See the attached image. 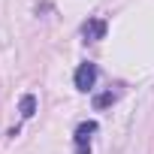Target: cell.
Here are the masks:
<instances>
[{"label":"cell","mask_w":154,"mask_h":154,"mask_svg":"<svg viewBox=\"0 0 154 154\" xmlns=\"http://www.w3.org/2000/svg\"><path fill=\"white\" fill-rule=\"evenodd\" d=\"M18 112H21V118L27 121V118H33V112H36V97L33 94H24L21 100H18Z\"/></svg>","instance_id":"277c9868"},{"label":"cell","mask_w":154,"mask_h":154,"mask_svg":"<svg viewBox=\"0 0 154 154\" xmlns=\"http://www.w3.org/2000/svg\"><path fill=\"white\" fill-rule=\"evenodd\" d=\"M82 33H85V39H103L106 36V21L103 18H91V21H85V27H82Z\"/></svg>","instance_id":"3957f363"},{"label":"cell","mask_w":154,"mask_h":154,"mask_svg":"<svg viewBox=\"0 0 154 154\" xmlns=\"http://www.w3.org/2000/svg\"><path fill=\"white\" fill-rule=\"evenodd\" d=\"M97 75H100V72H97V63H79L72 82H75V88H79V91H91L94 82H97Z\"/></svg>","instance_id":"7a4b0ae2"},{"label":"cell","mask_w":154,"mask_h":154,"mask_svg":"<svg viewBox=\"0 0 154 154\" xmlns=\"http://www.w3.org/2000/svg\"><path fill=\"white\" fill-rule=\"evenodd\" d=\"M97 133V121H82L72 133V145H75V154H91V136Z\"/></svg>","instance_id":"6da1fadb"},{"label":"cell","mask_w":154,"mask_h":154,"mask_svg":"<svg viewBox=\"0 0 154 154\" xmlns=\"http://www.w3.org/2000/svg\"><path fill=\"white\" fill-rule=\"evenodd\" d=\"M115 100H118V94H115V91H103V94H97V97H94V109H106V106H112Z\"/></svg>","instance_id":"5b68a950"}]
</instances>
